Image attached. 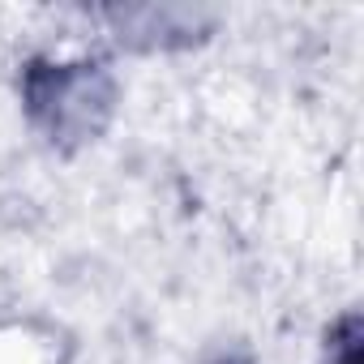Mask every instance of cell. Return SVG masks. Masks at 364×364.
I'll use <instances>...</instances> for the list:
<instances>
[{"label": "cell", "instance_id": "6da1fadb", "mask_svg": "<svg viewBox=\"0 0 364 364\" xmlns=\"http://www.w3.org/2000/svg\"><path fill=\"white\" fill-rule=\"evenodd\" d=\"M343 364H360V355H355V351H351V355H347V360H343Z\"/></svg>", "mask_w": 364, "mask_h": 364}]
</instances>
